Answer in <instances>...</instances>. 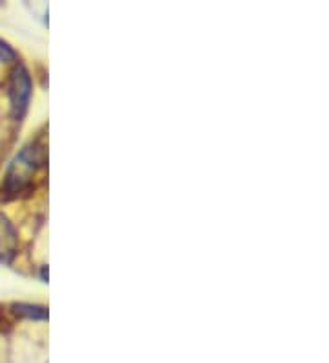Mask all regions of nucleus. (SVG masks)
<instances>
[{"label": "nucleus", "mask_w": 329, "mask_h": 363, "mask_svg": "<svg viewBox=\"0 0 329 363\" xmlns=\"http://www.w3.org/2000/svg\"><path fill=\"white\" fill-rule=\"evenodd\" d=\"M18 237L13 224L6 217L4 213H0V262H9L17 255Z\"/></svg>", "instance_id": "nucleus-3"}, {"label": "nucleus", "mask_w": 329, "mask_h": 363, "mask_svg": "<svg viewBox=\"0 0 329 363\" xmlns=\"http://www.w3.org/2000/svg\"><path fill=\"white\" fill-rule=\"evenodd\" d=\"M15 57H17V52H15V50L6 43V40L0 39V61L9 62V61H13Z\"/></svg>", "instance_id": "nucleus-5"}, {"label": "nucleus", "mask_w": 329, "mask_h": 363, "mask_svg": "<svg viewBox=\"0 0 329 363\" xmlns=\"http://www.w3.org/2000/svg\"><path fill=\"white\" fill-rule=\"evenodd\" d=\"M48 164V149L44 134L31 140L22 151L15 156L6 173L4 184L0 187V195L4 200H15L33 187L35 174Z\"/></svg>", "instance_id": "nucleus-1"}, {"label": "nucleus", "mask_w": 329, "mask_h": 363, "mask_svg": "<svg viewBox=\"0 0 329 363\" xmlns=\"http://www.w3.org/2000/svg\"><path fill=\"white\" fill-rule=\"evenodd\" d=\"M11 312L18 318L31 319V321H46L50 315L46 306L33 305V303H15L11 305Z\"/></svg>", "instance_id": "nucleus-4"}, {"label": "nucleus", "mask_w": 329, "mask_h": 363, "mask_svg": "<svg viewBox=\"0 0 329 363\" xmlns=\"http://www.w3.org/2000/svg\"><path fill=\"white\" fill-rule=\"evenodd\" d=\"M31 76L24 65H17L11 72V79H9V101H11V114L15 121H22L26 116L28 106L31 99Z\"/></svg>", "instance_id": "nucleus-2"}]
</instances>
